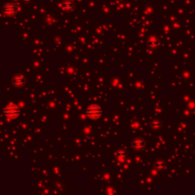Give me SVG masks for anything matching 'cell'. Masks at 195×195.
I'll use <instances>...</instances> for the list:
<instances>
[{"mask_svg":"<svg viewBox=\"0 0 195 195\" xmlns=\"http://www.w3.org/2000/svg\"><path fill=\"white\" fill-rule=\"evenodd\" d=\"M5 113L10 118H16L19 114V110L16 106H14L13 104H11L6 108Z\"/></svg>","mask_w":195,"mask_h":195,"instance_id":"6da1fadb","label":"cell"},{"mask_svg":"<svg viewBox=\"0 0 195 195\" xmlns=\"http://www.w3.org/2000/svg\"><path fill=\"white\" fill-rule=\"evenodd\" d=\"M87 114L88 117H91L93 119H97L101 115V110L99 107L95 106V105H93V106H91L88 109Z\"/></svg>","mask_w":195,"mask_h":195,"instance_id":"7a4b0ae2","label":"cell"},{"mask_svg":"<svg viewBox=\"0 0 195 195\" xmlns=\"http://www.w3.org/2000/svg\"><path fill=\"white\" fill-rule=\"evenodd\" d=\"M4 11L8 16H11L16 11V6H14L13 4H6L4 7Z\"/></svg>","mask_w":195,"mask_h":195,"instance_id":"3957f363","label":"cell"},{"mask_svg":"<svg viewBox=\"0 0 195 195\" xmlns=\"http://www.w3.org/2000/svg\"><path fill=\"white\" fill-rule=\"evenodd\" d=\"M133 146H134V147L141 149L144 147V142L142 140H135L133 143Z\"/></svg>","mask_w":195,"mask_h":195,"instance_id":"277c9868","label":"cell"},{"mask_svg":"<svg viewBox=\"0 0 195 195\" xmlns=\"http://www.w3.org/2000/svg\"><path fill=\"white\" fill-rule=\"evenodd\" d=\"M13 83H14V85H16V86H21V85L24 84V79L18 76V77H16V79H14Z\"/></svg>","mask_w":195,"mask_h":195,"instance_id":"5b68a950","label":"cell"}]
</instances>
